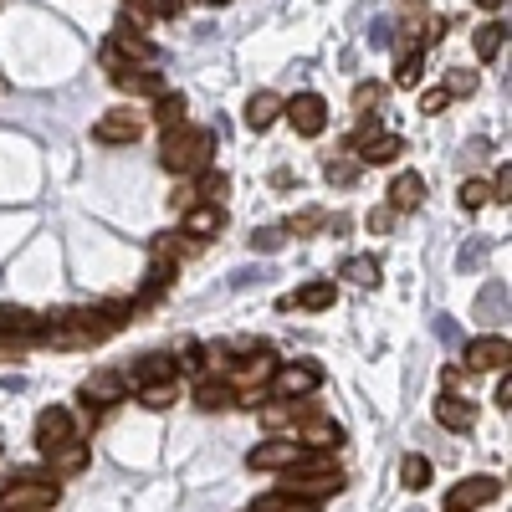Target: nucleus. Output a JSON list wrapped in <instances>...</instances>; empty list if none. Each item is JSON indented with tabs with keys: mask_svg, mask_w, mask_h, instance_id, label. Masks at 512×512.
I'll return each instance as SVG.
<instances>
[{
	"mask_svg": "<svg viewBox=\"0 0 512 512\" xmlns=\"http://www.w3.org/2000/svg\"><path fill=\"white\" fill-rule=\"evenodd\" d=\"M210 154H216V134L210 128H164V149H159V164L169 169V175H200V169H210Z\"/></svg>",
	"mask_w": 512,
	"mask_h": 512,
	"instance_id": "1",
	"label": "nucleus"
},
{
	"mask_svg": "<svg viewBox=\"0 0 512 512\" xmlns=\"http://www.w3.org/2000/svg\"><path fill=\"white\" fill-rule=\"evenodd\" d=\"M62 487L52 477H16L11 487H0V512H52Z\"/></svg>",
	"mask_w": 512,
	"mask_h": 512,
	"instance_id": "2",
	"label": "nucleus"
},
{
	"mask_svg": "<svg viewBox=\"0 0 512 512\" xmlns=\"http://www.w3.org/2000/svg\"><path fill=\"white\" fill-rule=\"evenodd\" d=\"M267 384H272L277 400H303V395H313L323 384V369L318 364H277Z\"/></svg>",
	"mask_w": 512,
	"mask_h": 512,
	"instance_id": "3",
	"label": "nucleus"
},
{
	"mask_svg": "<svg viewBox=\"0 0 512 512\" xmlns=\"http://www.w3.org/2000/svg\"><path fill=\"white\" fill-rule=\"evenodd\" d=\"M282 118H287L303 139H318L323 128H328V103H323L318 93H297V98L282 103Z\"/></svg>",
	"mask_w": 512,
	"mask_h": 512,
	"instance_id": "4",
	"label": "nucleus"
},
{
	"mask_svg": "<svg viewBox=\"0 0 512 512\" xmlns=\"http://www.w3.org/2000/svg\"><path fill=\"white\" fill-rule=\"evenodd\" d=\"M297 456H303V441L282 436V441H262V446H256L246 456V466H251V472H287V466H297Z\"/></svg>",
	"mask_w": 512,
	"mask_h": 512,
	"instance_id": "5",
	"label": "nucleus"
},
{
	"mask_svg": "<svg viewBox=\"0 0 512 512\" xmlns=\"http://www.w3.org/2000/svg\"><path fill=\"white\" fill-rule=\"evenodd\" d=\"M139 134H144V118L134 108H113V113H103L93 123V139L98 144H134Z\"/></svg>",
	"mask_w": 512,
	"mask_h": 512,
	"instance_id": "6",
	"label": "nucleus"
},
{
	"mask_svg": "<svg viewBox=\"0 0 512 512\" xmlns=\"http://www.w3.org/2000/svg\"><path fill=\"white\" fill-rule=\"evenodd\" d=\"M282 492H297V497H308V502H328L333 492H344V477L333 472H287V482H282Z\"/></svg>",
	"mask_w": 512,
	"mask_h": 512,
	"instance_id": "7",
	"label": "nucleus"
},
{
	"mask_svg": "<svg viewBox=\"0 0 512 512\" xmlns=\"http://www.w3.org/2000/svg\"><path fill=\"white\" fill-rule=\"evenodd\" d=\"M118 400H128V379L123 374H113V369H98L88 384H82V405H98V410H113Z\"/></svg>",
	"mask_w": 512,
	"mask_h": 512,
	"instance_id": "8",
	"label": "nucleus"
},
{
	"mask_svg": "<svg viewBox=\"0 0 512 512\" xmlns=\"http://www.w3.org/2000/svg\"><path fill=\"white\" fill-rule=\"evenodd\" d=\"M77 431H72V410H62V405H52V410H41L36 415V451L47 456V451H57L62 441H72Z\"/></svg>",
	"mask_w": 512,
	"mask_h": 512,
	"instance_id": "9",
	"label": "nucleus"
},
{
	"mask_svg": "<svg viewBox=\"0 0 512 512\" xmlns=\"http://www.w3.org/2000/svg\"><path fill=\"white\" fill-rule=\"evenodd\" d=\"M113 88L128 93V98H159V93H169L159 72H144V67H134V62L113 67Z\"/></svg>",
	"mask_w": 512,
	"mask_h": 512,
	"instance_id": "10",
	"label": "nucleus"
},
{
	"mask_svg": "<svg viewBox=\"0 0 512 512\" xmlns=\"http://www.w3.org/2000/svg\"><path fill=\"white\" fill-rule=\"evenodd\" d=\"M507 359H512L507 333H482V338L466 344V364H472V369H507Z\"/></svg>",
	"mask_w": 512,
	"mask_h": 512,
	"instance_id": "11",
	"label": "nucleus"
},
{
	"mask_svg": "<svg viewBox=\"0 0 512 512\" xmlns=\"http://www.w3.org/2000/svg\"><path fill=\"white\" fill-rule=\"evenodd\" d=\"M221 231H226V205L221 200H200V205L185 210V236L205 241V236H221Z\"/></svg>",
	"mask_w": 512,
	"mask_h": 512,
	"instance_id": "12",
	"label": "nucleus"
},
{
	"mask_svg": "<svg viewBox=\"0 0 512 512\" xmlns=\"http://www.w3.org/2000/svg\"><path fill=\"white\" fill-rule=\"evenodd\" d=\"M497 497H502V482H497V477H466V482H456V487H451V497H446V502L472 507V512H477V507H487V502H497Z\"/></svg>",
	"mask_w": 512,
	"mask_h": 512,
	"instance_id": "13",
	"label": "nucleus"
},
{
	"mask_svg": "<svg viewBox=\"0 0 512 512\" xmlns=\"http://www.w3.org/2000/svg\"><path fill=\"white\" fill-rule=\"evenodd\" d=\"M354 154H359L364 169H379V164H395V159L405 154V139H400V134H369Z\"/></svg>",
	"mask_w": 512,
	"mask_h": 512,
	"instance_id": "14",
	"label": "nucleus"
},
{
	"mask_svg": "<svg viewBox=\"0 0 512 512\" xmlns=\"http://www.w3.org/2000/svg\"><path fill=\"white\" fill-rule=\"evenodd\" d=\"M436 420L446 425V431H472V425H477V405L461 400L456 390H446V395L436 400Z\"/></svg>",
	"mask_w": 512,
	"mask_h": 512,
	"instance_id": "15",
	"label": "nucleus"
},
{
	"mask_svg": "<svg viewBox=\"0 0 512 512\" xmlns=\"http://www.w3.org/2000/svg\"><path fill=\"white\" fill-rule=\"evenodd\" d=\"M277 118H282V98L277 93H251V103H246V128L251 134H267Z\"/></svg>",
	"mask_w": 512,
	"mask_h": 512,
	"instance_id": "16",
	"label": "nucleus"
},
{
	"mask_svg": "<svg viewBox=\"0 0 512 512\" xmlns=\"http://www.w3.org/2000/svg\"><path fill=\"white\" fill-rule=\"evenodd\" d=\"M338 303V282H308V287H297V297H287V308H308V313H323Z\"/></svg>",
	"mask_w": 512,
	"mask_h": 512,
	"instance_id": "17",
	"label": "nucleus"
},
{
	"mask_svg": "<svg viewBox=\"0 0 512 512\" xmlns=\"http://www.w3.org/2000/svg\"><path fill=\"white\" fill-rule=\"evenodd\" d=\"M425 200V180L415 175V169H405V175H395V185H390V210L395 216H405V210H415Z\"/></svg>",
	"mask_w": 512,
	"mask_h": 512,
	"instance_id": "18",
	"label": "nucleus"
},
{
	"mask_svg": "<svg viewBox=\"0 0 512 512\" xmlns=\"http://www.w3.org/2000/svg\"><path fill=\"white\" fill-rule=\"evenodd\" d=\"M195 405H200V410H226V405H236V384L205 374V379L195 384Z\"/></svg>",
	"mask_w": 512,
	"mask_h": 512,
	"instance_id": "19",
	"label": "nucleus"
},
{
	"mask_svg": "<svg viewBox=\"0 0 512 512\" xmlns=\"http://www.w3.org/2000/svg\"><path fill=\"white\" fill-rule=\"evenodd\" d=\"M36 328H41V318L36 313H26V308H11V303H0V338H36Z\"/></svg>",
	"mask_w": 512,
	"mask_h": 512,
	"instance_id": "20",
	"label": "nucleus"
},
{
	"mask_svg": "<svg viewBox=\"0 0 512 512\" xmlns=\"http://www.w3.org/2000/svg\"><path fill=\"white\" fill-rule=\"evenodd\" d=\"M297 441H303L308 451H333L338 441H344V431H338V425H333V420H323V415H313V420L303 425V431H297Z\"/></svg>",
	"mask_w": 512,
	"mask_h": 512,
	"instance_id": "21",
	"label": "nucleus"
},
{
	"mask_svg": "<svg viewBox=\"0 0 512 512\" xmlns=\"http://www.w3.org/2000/svg\"><path fill=\"white\" fill-rule=\"evenodd\" d=\"M47 461H52V472H62V477H72V472H82L88 466V441H62L57 451H47Z\"/></svg>",
	"mask_w": 512,
	"mask_h": 512,
	"instance_id": "22",
	"label": "nucleus"
},
{
	"mask_svg": "<svg viewBox=\"0 0 512 512\" xmlns=\"http://www.w3.org/2000/svg\"><path fill=\"white\" fill-rule=\"evenodd\" d=\"M128 379H134V384H159V379H180V369H175V359H169V354H144Z\"/></svg>",
	"mask_w": 512,
	"mask_h": 512,
	"instance_id": "23",
	"label": "nucleus"
},
{
	"mask_svg": "<svg viewBox=\"0 0 512 512\" xmlns=\"http://www.w3.org/2000/svg\"><path fill=\"white\" fill-rule=\"evenodd\" d=\"M472 47H477V62H492L502 47H507V21H487L472 31Z\"/></svg>",
	"mask_w": 512,
	"mask_h": 512,
	"instance_id": "24",
	"label": "nucleus"
},
{
	"mask_svg": "<svg viewBox=\"0 0 512 512\" xmlns=\"http://www.w3.org/2000/svg\"><path fill=\"white\" fill-rule=\"evenodd\" d=\"M323 502H308V497H297V492H267V497H256V512H318Z\"/></svg>",
	"mask_w": 512,
	"mask_h": 512,
	"instance_id": "25",
	"label": "nucleus"
},
{
	"mask_svg": "<svg viewBox=\"0 0 512 512\" xmlns=\"http://www.w3.org/2000/svg\"><path fill=\"white\" fill-rule=\"evenodd\" d=\"M180 400V384L175 379H159V384H139V405L144 410H169Z\"/></svg>",
	"mask_w": 512,
	"mask_h": 512,
	"instance_id": "26",
	"label": "nucleus"
},
{
	"mask_svg": "<svg viewBox=\"0 0 512 512\" xmlns=\"http://www.w3.org/2000/svg\"><path fill=\"white\" fill-rule=\"evenodd\" d=\"M338 277H349V282H359V287H374V282H379V256H344Z\"/></svg>",
	"mask_w": 512,
	"mask_h": 512,
	"instance_id": "27",
	"label": "nucleus"
},
{
	"mask_svg": "<svg viewBox=\"0 0 512 512\" xmlns=\"http://www.w3.org/2000/svg\"><path fill=\"white\" fill-rule=\"evenodd\" d=\"M400 487L405 492H425V487H431V461H425V456H405L400 461Z\"/></svg>",
	"mask_w": 512,
	"mask_h": 512,
	"instance_id": "28",
	"label": "nucleus"
},
{
	"mask_svg": "<svg viewBox=\"0 0 512 512\" xmlns=\"http://www.w3.org/2000/svg\"><path fill=\"white\" fill-rule=\"evenodd\" d=\"M154 123L159 128H180L185 123V98L180 93H159L154 98Z\"/></svg>",
	"mask_w": 512,
	"mask_h": 512,
	"instance_id": "29",
	"label": "nucleus"
},
{
	"mask_svg": "<svg viewBox=\"0 0 512 512\" xmlns=\"http://www.w3.org/2000/svg\"><path fill=\"white\" fill-rule=\"evenodd\" d=\"M456 200H461V210H482V205H492V180H461Z\"/></svg>",
	"mask_w": 512,
	"mask_h": 512,
	"instance_id": "30",
	"label": "nucleus"
},
{
	"mask_svg": "<svg viewBox=\"0 0 512 512\" xmlns=\"http://www.w3.org/2000/svg\"><path fill=\"white\" fill-rule=\"evenodd\" d=\"M420 72H425V52H405L400 67H395V82H400V88H415Z\"/></svg>",
	"mask_w": 512,
	"mask_h": 512,
	"instance_id": "31",
	"label": "nucleus"
},
{
	"mask_svg": "<svg viewBox=\"0 0 512 512\" xmlns=\"http://www.w3.org/2000/svg\"><path fill=\"white\" fill-rule=\"evenodd\" d=\"M446 93H451V98H472V93H477V72L451 67V72H446Z\"/></svg>",
	"mask_w": 512,
	"mask_h": 512,
	"instance_id": "32",
	"label": "nucleus"
},
{
	"mask_svg": "<svg viewBox=\"0 0 512 512\" xmlns=\"http://www.w3.org/2000/svg\"><path fill=\"white\" fill-rule=\"evenodd\" d=\"M226 190H231V180L221 175V169H200V190H195V195H205V200H226Z\"/></svg>",
	"mask_w": 512,
	"mask_h": 512,
	"instance_id": "33",
	"label": "nucleus"
},
{
	"mask_svg": "<svg viewBox=\"0 0 512 512\" xmlns=\"http://www.w3.org/2000/svg\"><path fill=\"white\" fill-rule=\"evenodd\" d=\"M359 169H364L359 159H328V180H333V185H354Z\"/></svg>",
	"mask_w": 512,
	"mask_h": 512,
	"instance_id": "34",
	"label": "nucleus"
},
{
	"mask_svg": "<svg viewBox=\"0 0 512 512\" xmlns=\"http://www.w3.org/2000/svg\"><path fill=\"white\" fill-rule=\"evenodd\" d=\"M205 359H210V349L190 338V344H185V354L175 359V369H185V374H200V369H205Z\"/></svg>",
	"mask_w": 512,
	"mask_h": 512,
	"instance_id": "35",
	"label": "nucleus"
},
{
	"mask_svg": "<svg viewBox=\"0 0 512 512\" xmlns=\"http://www.w3.org/2000/svg\"><path fill=\"white\" fill-rule=\"evenodd\" d=\"M374 103H384V88H379V82H359V93H354V108H359V113H369Z\"/></svg>",
	"mask_w": 512,
	"mask_h": 512,
	"instance_id": "36",
	"label": "nucleus"
},
{
	"mask_svg": "<svg viewBox=\"0 0 512 512\" xmlns=\"http://www.w3.org/2000/svg\"><path fill=\"white\" fill-rule=\"evenodd\" d=\"M282 241H287V231H282V226H267V231H256V236H251V246H256V251H282Z\"/></svg>",
	"mask_w": 512,
	"mask_h": 512,
	"instance_id": "37",
	"label": "nucleus"
},
{
	"mask_svg": "<svg viewBox=\"0 0 512 512\" xmlns=\"http://www.w3.org/2000/svg\"><path fill=\"white\" fill-rule=\"evenodd\" d=\"M446 103H451L446 88H425V93H420V113H446Z\"/></svg>",
	"mask_w": 512,
	"mask_h": 512,
	"instance_id": "38",
	"label": "nucleus"
},
{
	"mask_svg": "<svg viewBox=\"0 0 512 512\" xmlns=\"http://www.w3.org/2000/svg\"><path fill=\"white\" fill-rule=\"evenodd\" d=\"M390 226H395V210H390V205H374V210H369V231H374V236H384Z\"/></svg>",
	"mask_w": 512,
	"mask_h": 512,
	"instance_id": "39",
	"label": "nucleus"
},
{
	"mask_svg": "<svg viewBox=\"0 0 512 512\" xmlns=\"http://www.w3.org/2000/svg\"><path fill=\"white\" fill-rule=\"evenodd\" d=\"M492 400H497V410H502V415L512 410V374H507V369H502V384H497V395H492Z\"/></svg>",
	"mask_w": 512,
	"mask_h": 512,
	"instance_id": "40",
	"label": "nucleus"
},
{
	"mask_svg": "<svg viewBox=\"0 0 512 512\" xmlns=\"http://www.w3.org/2000/svg\"><path fill=\"white\" fill-rule=\"evenodd\" d=\"M477 6H482V11H497V6H507V0H477Z\"/></svg>",
	"mask_w": 512,
	"mask_h": 512,
	"instance_id": "41",
	"label": "nucleus"
},
{
	"mask_svg": "<svg viewBox=\"0 0 512 512\" xmlns=\"http://www.w3.org/2000/svg\"><path fill=\"white\" fill-rule=\"evenodd\" d=\"M446 512H472V507H456V502H446Z\"/></svg>",
	"mask_w": 512,
	"mask_h": 512,
	"instance_id": "42",
	"label": "nucleus"
},
{
	"mask_svg": "<svg viewBox=\"0 0 512 512\" xmlns=\"http://www.w3.org/2000/svg\"><path fill=\"white\" fill-rule=\"evenodd\" d=\"M210 6H231V0H210Z\"/></svg>",
	"mask_w": 512,
	"mask_h": 512,
	"instance_id": "43",
	"label": "nucleus"
},
{
	"mask_svg": "<svg viewBox=\"0 0 512 512\" xmlns=\"http://www.w3.org/2000/svg\"><path fill=\"white\" fill-rule=\"evenodd\" d=\"M251 512H256V507H251Z\"/></svg>",
	"mask_w": 512,
	"mask_h": 512,
	"instance_id": "44",
	"label": "nucleus"
}]
</instances>
